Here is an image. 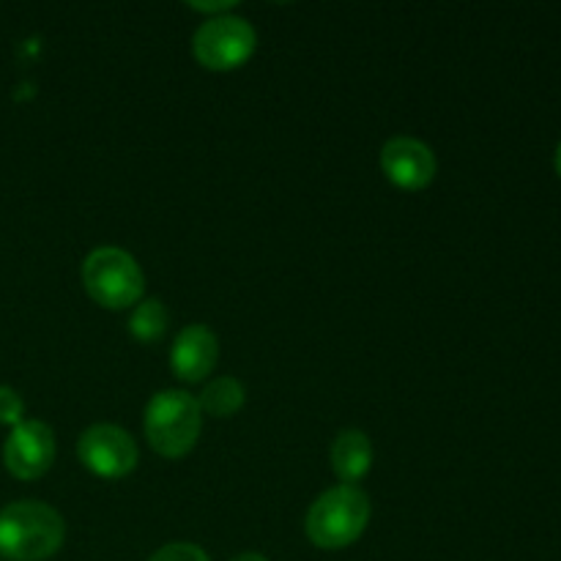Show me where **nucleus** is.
Instances as JSON below:
<instances>
[{
	"label": "nucleus",
	"mask_w": 561,
	"mask_h": 561,
	"mask_svg": "<svg viewBox=\"0 0 561 561\" xmlns=\"http://www.w3.org/2000/svg\"><path fill=\"white\" fill-rule=\"evenodd\" d=\"M66 520L47 502L22 499L0 510V557L5 561H47L64 548Z\"/></svg>",
	"instance_id": "1"
},
{
	"label": "nucleus",
	"mask_w": 561,
	"mask_h": 561,
	"mask_svg": "<svg viewBox=\"0 0 561 561\" xmlns=\"http://www.w3.org/2000/svg\"><path fill=\"white\" fill-rule=\"evenodd\" d=\"M370 515V496L359 485L329 488L307 510L305 535L321 551H343L365 535Z\"/></svg>",
	"instance_id": "2"
},
{
	"label": "nucleus",
	"mask_w": 561,
	"mask_h": 561,
	"mask_svg": "<svg viewBox=\"0 0 561 561\" xmlns=\"http://www.w3.org/2000/svg\"><path fill=\"white\" fill-rule=\"evenodd\" d=\"M203 431V411L186 389H162L142 411V433L159 458L179 460L195 449Z\"/></svg>",
	"instance_id": "3"
},
{
	"label": "nucleus",
	"mask_w": 561,
	"mask_h": 561,
	"mask_svg": "<svg viewBox=\"0 0 561 561\" xmlns=\"http://www.w3.org/2000/svg\"><path fill=\"white\" fill-rule=\"evenodd\" d=\"M82 288L104 310H129L146 299V274L121 247H96L82 261Z\"/></svg>",
	"instance_id": "4"
},
{
	"label": "nucleus",
	"mask_w": 561,
	"mask_h": 561,
	"mask_svg": "<svg viewBox=\"0 0 561 561\" xmlns=\"http://www.w3.org/2000/svg\"><path fill=\"white\" fill-rule=\"evenodd\" d=\"M257 33L250 20L233 14L208 16L192 36V55L208 71L241 69L255 55Z\"/></svg>",
	"instance_id": "5"
},
{
	"label": "nucleus",
	"mask_w": 561,
	"mask_h": 561,
	"mask_svg": "<svg viewBox=\"0 0 561 561\" xmlns=\"http://www.w3.org/2000/svg\"><path fill=\"white\" fill-rule=\"evenodd\" d=\"M77 460L99 480H124L137 469L140 449L118 425H91L77 438Z\"/></svg>",
	"instance_id": "6"
},
{
	"label": "nucleus",
	"mask_w": 561,
	"mask_h": 561,
	"mask_svg": "<svg viewBox=\"0 0 561 561\" xmlns=\"http://www.w3.org/2000/svg\"><path fill=\"white\" fill-rule=\"evenodd\" d=\"M55 463V433L47 422L25 420L11 427L3 444V466L14 480L33 482Z\"/></svg>",
	"instance_id": "7"
},
{
	"label": "nucleus",
	"mask_w": 561,
	"mask_h": 561,
	"mask_svg": "<svg viewBox=\"0 0 561 561\" xmlns=\"http://www.w3.org/2000/svg\"><path fill=\"white\" fill-rule=\"evenodd\" d=\"M381 170L398 190L420 192L433 184L438 173L436 153L416 137H392L381 146Z\"/></svg>",
	"instance_id": "8"
},
{
	"label": "nucleus",
	"mask_w": 561,
	"mask_h": 561,
	"mask_svg": "<svg viewBox=\"0 0 561 561\" xmlns=\"http://www.w3.org/2000/svg\"><path fill=\"white\" fill-rule=\"evenodd\" d=\"M219 362V340L206 323H190L175 334L170 345V370L179 381L201 383Z\"/></svg>",
	"instance_id": "9"
},
{
	"label": "nucleus",
	"mask_w": 561,
	"mask_h": 561,
	"mask_svg": "<svg viewBox=\"0 0 561 561\" xmlns=\"http://www.w3.org/2000/svg\"><path fill=\"white\" fill-rule=\"evenodd\" d=\"M332 471L337 474L340 485H359L373 469L376 449H373L370 436L359 427H345L332 442Z\"/></svg>",
	"instance_id": "10"
},
{
	"label": "nucleus",
	"mask_w": 561,
	"mask_h": 561,
	"mask_svg": "<svg viewBox=\"0 0 561 561\" xmlns=\"http://www.w3.org/2000/svg\"><path fill=\"white\" fill-rule=\"evenodd\" d=\"M247 403V389L239 378L233 376H219L211 383H206V389L197 398L203 416H217V420H228V416L239 414Z\"/></svg>",
	"instance_id": "11"
},
{
	"label": "nucleus",
	"mask_w": 561,
	"mask_h": 561,
	"mask_svg": "<svg viewBox=\"0 0 561 561\" xmlns=\"http://www.w3.org/2000/svg\"><path fill=\"white\" fill-rule=\"evenodd\" d=\"M168 307H164L162 299H157V296L140 299L131 307L129 332L137 343H159V340L168 334Z\"/></svg>",
	"instance_id": "12"
},
{
	"label": "nucleus",
	"mask_w": 561,
	"mask_h": 561,
	"mask_svg": "<svg viewBox=\"0 0 561 561\" xmlns=\"http://www.w3.org/2000/svg\"><path fill=\"white\" fill-rule=\"evenodd\" d=\"M20 422H25V400L14 387L0 383V425L16 427Z\"/></svg>",
	"instance_id": "13"
},
{
	"label": "nucleus",
	"mask_w": 561,
	"mask_h": 561,
	"mask_svg": "<svg viewBox=\"0 0 561 561\" xmlns=\"http://www.w3.org/2000/svg\"><path fill=\"white\" fill-rule=\"evenodd\" d=\"M148 561H211V557L195 542H168L153 551Z\"/></svg>",
	"instance_id": "14"
},
{
	"label": "nucleus",
	"mask_w": 561,
	"mask_h": 561,
	"mask_svg": "<svg viewBox=\"0 0 561 561\" xmlns=\"http://www.w3.org/2000/svg\"><path fill=\"white\" fill-rule=\"evenodd\" d=\"M233 0H225V3H186V9L201 11V14H211V16H222V14H233L236 11Z\"/></svg>",
	"instance_id": "15"
},
{
	"label": "nucleus",
	"mask_w": 561,
	"mask_h": 561,
	"mask_svg": "<svg viewBox=\"0 0 561 561\" xmlns=\"http://www.w3.org/2000/svg\"><path fill=\"white\" fill-rule=\"evenodd\" d=\"M230 561H268L263 553H255V551H247V553H239V557H233Z\"/></svg>",
	"instance_id": "16"
},
{
	"label": "nucleus",
	"mask_w": 561,
	"mask_h": 561,
	"mask_svg": "<svg viewBox=\"0 0 561 561\" xmlns=\"http://www.w3.org/2000/svg\"><path fill=\"white\" fill-rule=\"evenodd\" d=\"M553 168H557V173H559V179H561V140H559V146H557V153H553Z\"/></svg>",
	"instance_id": "17"
}]
</instances>
